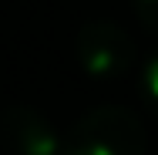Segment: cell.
I'll return each mask as SVG.
<instances>
[{"label":"cell","mask_w":158,"mask_h":155,"mask_svg":"<svg viewBox=\"0 0 158 155\" xmlns=\"http://www.w3.org/2000/svg\"><path fill=\"white\" fill-rule=\"evenodd\" d=\"M64 155H145V125L121 105H101L71 128Z\"/></svg>","instance_id":"obj_1"},{"label":"cell","mask_w":158,"mask_h":155,"mask_svg":"<svg viewBox=\"0 0 158 155\" xmlns=\"http://www.w3.org/2000/svg\"><path fill=\"white\" fill-rule=\"evenodd\" d=\"M77 58L81 67L94 78H118L135 61V44L118 24L91 20L77 34Z\"/></svg>","instance_id":"obj_2"},{"label":"cell","mask_w":158,"mask_h":155,"mask_svg":"<svg viewBox=\"0 0 158 155\" xmlns=\"http://www.w3.org/2000/svg\"><path fill=\"white\" fill-rule=\"evenodd\" d=\"M0 145L10 155H61V138L51 122L27 105H14L0 115Z\"/></svg>","instance_id":"obj_3"},{"label":"cell","mask_w":158,"mask_h":155,"mask_svg":"<svg viewBox=\"0 0 158 155\" xmlns=\"http://www.w3.org/2000/svg\"><path fill=\"white\" fill-rule=\"evenodd\" d=\"M135 10H138V20L152 34H158V0H135Z\"/></svg>","instance_id":"obj_4"},{"label":"cell","mask_w":158,"mask_h":155,"mask_svg":"<svg viewBox=\"0 0 158 155\" xmlns=\"http://www.w3.org/2000/svg\"><path fill=\"white\" fill-rule=\"evenodd\" d=\"M145 98H148V105L158 111V54L148 61V67H145Z\"/></svg>","instance_id":"obj_5"}]
</instances>
